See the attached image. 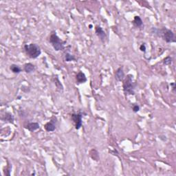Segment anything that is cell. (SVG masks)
Segmentation results:
<instances>
[{"label": "cell", "mask_w": 176, "mask_h": 176, "mask_svg": "<svg viewBox=\"0 0 176 176\" xmlns=\"http://www.w3.org/2000/svg\"><path fill=\"white\" fill-rule=\"evenodd\" d=\"M76 82H77L78 84L85 83V82H87V81H88L85 74L81 71L78 72L77 73V74L76 75Z\"/></svg>", "instance_id": "10"}, {"label": "cell", "mask_w": 176, "mask_h": 176, "mask_svg": "<svg viewBox=\"0 0 176 176\" xmlns=\"http://www.w3.org/2000/svg\"><path fill=\"white\" fill-rule=\"evenodd\" d=\"M1 120L9 122V123H13V122H14V116H13L11 113L6 112L4 116H3V117L1 118Z\"/></svg>", "instance_id": "12"}, {"label": "cell", "mask_w": 176, "mask_h": 176, "mask_svg": "<svg viewBox=\"0 0 176 176\" xmlns=\"http://www.w3.org/2000/svg\"><path fill=\"white\" fill-rule=\"evenodd\" d=\"M133 75L128 74L123 80V92L125 95L135 94V84L133 82Z\"/></svg>", "instance_id": "3"}, {"label": "cell", "mask_w": 176, "mask_h": 176, "mask_svg": "<svg viewBox=\"0 0 176 176\" xmlns=\"http://www.w3.org/2000/svg\"><path fill=\"white\" fill-rule=\"evenodd\" d=\"M172 63V58L171 56H167L165 59H164L163 64L166 65V66H169V65L171 64Z\"/></svg>", "instance_id": "17"}, {"label": "cell", "mask_w": 176, "mask_h": 176, "mask_svg": "<svg viewBox=\"0 0 176 176\" xmlns=\"http://www.w3.org/2000/svg\"><path fill=\"white\" fill-rule=\"evenodd\" d=\"M171 85L173 87V91L175 92V83H171Z\"/></svg>", "instance_id": "21"}, {"label": "cell", "mask_w": 176, "mask_h": 176, "mask_svg": "<svg viewBox=\"0 0 176 176\" xmlns=\"http://www.w3.org/2000/svg\"><path fill=\"white\" fill-rule=\"evenodd\" d=\"M24 51L26 55L30 59H37L41 54V50L40 47L36 43H30L24 45Z\"/></svg>", "instance_id": "2"}, {"label": "cell", "mask_w": 176, "mask_h": 176, "mask_svg": "<svg viewBox=\"0 0 176 176\" xmlns=\"http://www.w3.org/2000/svg\"><path fill=\"white\" fill-rule=\"evenodd\" d=\"M90 155L93 159V160H95V161H98L99 158H99L98 152L96 149H94L90 151Z\"/></svg>", "instance_id": "15"}, {"label": "cell", "mask_w": 176, "mask_h": 176, "mask_svg": "<svg viewBox=\"0 0 176 176\" xmlns=\"http://www.w3.org/2000/svg\"><path fill=\"white\" fill-rule=\"evenodd\" d=\"M25 128L28 129V131L33 132V131L39 129L40 128V125L38 122H29L26 125H25Z\"/></svg>", "instance_id": "11"}, {"label": "cell", "mask_w": 176, "mask_h": 176, "mask_svg": "<svg viewBox=\"0 0 176 176\" xmlns=\"http://www.w3.org/2000/svg\"><path fill=\"white\" fill-rule=\"evenodd\" d=\"M153 33L155 35L161 37L164 41L167 43H174L175 42V37L173 32L170 29L163 28L162 29L153 28Z\"/></svg>", "instance_id": "1"}, {"label": "cell", "mask_w": 176, "mask_h": 176, "mask_svg": "<svg viewBox=\"0 0 176 176\" xmlns=\"http://www.w3.org/2000/svg\"><path fill=\"white\" fill-rule=\"evenodd\" d=\"M92 25H90V28H92Z\"/></svg>", "instance_id": "22"}, {"label": "cell", "mask_w": 176, "mask_h": 176, "mask_svg": "<svg viewBox=\"0 0 176 176\" xmlns=\"http://www.w3.org/2000/svg\"><path fill=\"white\" fill-rule=\"evenodd\" d=\"M115 78L118 81H122L124 78V73L123 70V67L118 68L115 72Z\"/></svg>", "instance_id": "8"}, {"label": "cell", "mask_w": 176, "mask_h": 176, "mask_svg": "<svg viewBox=\"0 0 176 176\" xmlns=\"http://www.w3.org/2000/svg\"><path fill=\"white\" fill-rule=\"evenodd\" d=\"M133 24L136 28H139V29H143L144 28V25H143V21L142 20L140 16H135L134 18V20L132 21Z\"/></svg>", "instance_id": "9"}, {"label": "cell", "mask_w": 176, "mask_h": 176, "mask_svg": "<svg viewBox=\"0 0 176 176\" xmlns=\"http://www.w3.org/2000/svg\"><path fill=\"white\" fill-rule=\"evenodd\" d=\"M49 41L55 51H57L58 52V51L63 50L65 48L66 42L61 40V39L58 37V35H56V32L54 31V30L51 32L50 36Z\"/></svg>", "instance_id": "4"}, {"label": "cell", "mask_w": 176, "mask_h": 176, "mask_svg": "<svg viewBox=\"0 0 176 176\" xmlns=\"http://www.w3.org/2000/svg\"><path fill=\"white\" fill-rule=\"evenodd\" d=\"M23 70L26 73H28V74H30V73L33 72L35 70V66L33 64H30V63L25 64L23 66Z\"/></svg>", "instance_id": "13"}, {"label": "cell", "mask_w": 176, "mask_h": 176, "mask_svg": "<svg viewBox=\"0 0 176 176\" xmlns=\"http://www.w3.org/2000/svg\"><path fill=\"white\" fill-rule=\"evenodd\" d=\"M65 60L67 62H70V61H72L76 60V58L73 54H71L70 53L67 52L65 55Z\"/></svg>", "instance_id": "16"}, {"label": "cell", "mask_w": 176, "mask_h": 176, "mask_svg": "<svg viewBox=\"0 0 176 176\" xmlns=\"http://www.w3.org/2000/svg\"><path fill=\"white\" fill-rule=\"evenodd\" d=\"M44 128L48 132H52L56 129V118H53L49 122H48L45 125Z\"/></svg>", "instance_id": "7"}, {"label": "cell", "mask_w": 176, "mask_h": 176, "mask_svg": "<svg viewBox=\"0 0 176 176\" xmlns=\"http://www.w3.org/2000/svg\"><path fill=\"white\" fill-rule=\"evenodd\" d=\"M82 118H83V115H82L81 113L72 114V119L74 122L75 129H77V130L81 129V127H82V124H83Z\"/></svg>", "instance_id": "5"}, {"label": "cell", "mask_w": 176, "mask_h": 176, "mask_svg": "<svg viewBox=\"0 0 176 176\" xmlns=\"http://www.w3.org/2000/svg\"><path fill=\"white\" fill-rule=\"evenodd\" d=\"M95 32L96 35H97V37L100 39V40L101 41L102 43H105L106 39H107V36H106L105 32L104 31V30L102 28L100 25H96L95 27Z\"/></svg>", "instance_id": "6"}, {"label": "cell", "mask_w": 176, "mask_h": 176, "mask_svg": "<svg viewBox=\"0 0 176 176\" xmlns=\"http://www.w3.org/2000/svg\"><path fill=\"white\" fill-rule=\"evenodd\" d=\"M10 70H11L13 73H15V74H19L22 71L21 68H20L18 65L16 64H12L11 66H10Z\"/></svg>", "instance_id": "14"}, {"label": "cell", "mask_w": 176, "mask_h": 176, "mask_svg": "<svg viewBox=\"0 0 176 176\" xmlns=\"http://www.w3.org/2000/svg\"><path fill=\"white\" fill-rule=\"evenodd\" d=\"M55 85H56V88H57V89H59V90H61V91H63V86H62V85H61V83H60V81H59V78H58L57 77H56L55 78Z\"/></svg>", "instance_id": "18"}, {"label": "cell", "mask_w": 176, "mask_h": 176, "mask_svg": "<svg viewBox=\"0 0 176 176\" xmlns=\"http://www.w3.org/2000/svg\"><path fill=\"white\" fill-rule=\"evenodd\" d=\"M132 109H133V111H134V112H135V113L138 112V111L140 110L139 105H136V104H134V105H133V107H132Z\"/></svg>", "instance_id": "19"}, {"label": "cell", "mask_w": 176, "mask_h": 176, "mask_svg": "<svg viewBox=\"0 0 176 176\" xmlns=\"http://www.w3.org/2000/svg\"><path fill=\"white\" fill-rule=\"evenodd\" d=\"M140 50H141L142 52H145V51H146V46H145V43H143L140 46Z\"/></svg>", "instance_id": "20"}]
</instances>
